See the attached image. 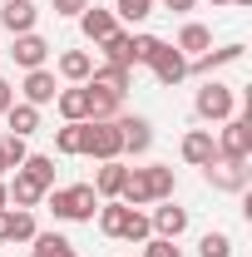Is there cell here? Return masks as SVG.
Returning a JSON list of instances; mask_svg holds the SVG:
<instances>
[{"instance_id": "obj_39", "label": "cell", "mask_w": 252, "mask_h": 257, "mask_svg": "<svg viewBox=\"0 0 252 257\" xmlns=\"http://www.w3.org/2000/svg\"><path fill=\"white\" fill-rule=\"evenodd\" d=\"M5 223H10V208H0V242H5Z\"/></svg>"}, {"instance_id": "obj_26", "label": "cell", "mask_w": 252, "mask_h": 257, "mask_svg": "<svg viewBox=\"0 0 252 257\" xmlns=\"http://www.w3.org/2000/svg\"><path fill=\"white\" fill-rule=\"evenodd\" d=\"M30 242H35V247H30L35 257H79V252H74V242L60 237V232H35Z\"/></svg>"}, {"instance_id": "obj_10", "label": "cell", "mask_w": 252, "mask_h": 257, "mask_svg": "<svg viewBox=\"0 0 252 257\" xmlns=\"http://www.w3.org/2000/svg\"><path fill=\"white\" fill-rule=\"evenodd\" d=\"M84 84H89V89H104V94H119V99H124L129 89H134V74H129V69H119V64H94Z\"/></svg>"}, {"instance_id": "obj_14", "label": "cell", "mask_w": 252, "mask_h": 257, "mask_svg": "<svg viewBox=\"0 0 252 257\" xmlns=\"http://www.w3.org/2000/svg\"><path fill=\"white\" fill-rule=\"evenodd\" d=\"M242 60V45H222V50H203L198 60H188V74H203V79H213L218 69H227V64Z\"/></svg>"}, {"instance_id": "obj_17", "label": "cell", "mask_w": 252, "mask_h": 257, "mask_svg": "<svg viewBox=\"0 0 252 257\" xmlns=\"http://www.w3.org/2000/svg\"><path fill=\"white\" fill-rule=\"evenodd\" d=\"M5 193H10V203H15V208H40V203H45V188H40V183H35L30 173H20V168H15V178H10V183H5Z\"/></svg>"}, {"instance_id": "obj_31", "label": "cell", "mask_w": 252, "mask_h": 257, "mask_svg": "<svg viewBox=\"0 0 252 257\" xmlns=\"http://www.w3.org/2000/svg\"><path fill=\"white\" fill-rule=\"evenodd\" d=\"M158 50H163V40H158V35H134V40H129V55H134V64H149Z\"/></svg>"}, {"instance_id": "obj_23", "label": "cell", "mask_w": 252, "mask_h": 257, "mask_svg": "<svg viewBox=\"0 0 252 257\" xmlns=\"http://www.w3.org/2000/svg\"><path fill=\"white\" fill-rule=\"evenodd\" d=\"M129 40H134V30H114L109 40H99V50H104V64H119V69H134V55H129Z\"/></svg>"}, {"instance_id": "obj_4", "label": "cell", "mask_w": 252, "mask_h": 257, "mask_svg": "<svg viewBox=\"0 0 252 257\" xmlns=\"http://www.w3.org/2000/svg\"><path fill=\"white\" fill-rule=\"evenodd\" d=\"M218 159H252V114H232L222 119V128L213 134Z\"/></svg>"}, {"instance_id": "obj_2", "label": "cell", "mask_w": 252, "mask_h": 257, "mask_svg": "<svg viewBox=\"0 0 252 257\" xmlns=\"http://www.w3.org/2000/svg\"><path fill=\"white\" fill-rule=\"evenodd\" d=\"M84 154L99 163L119 159L124 154V134H119V119H84Z\"/></svg>"}, {"instance_id": "obj_6", "label": "cell", "mask_w": 252, "mask_h": 257, "mask_svg": "<svg viewBox=\"0 0 252 257\" xmlns=\"http://www.w3.org/2000/svg\"><path fill=\"white\" fill-rule=\"evenodd\" d=\"M149 69H154V79L163 84V89H173V84H183V79H188V55H183V50H173V45L163 40V50L149 60Z\"/></svg>"}, {"instance_id": "obj_9", "label": "cell", "mask_w": 252, "mask_h": 257, "mask_svg": "<svg viewBox=\"0 0 252 257\" xmlns=\"http://www.w3.org/2000/svg\"><path fill=\"white\" fill-rule=\"evenodd\" d=\"M178 154H183V163H193V168L213 163V159H218V144H213V128H188V134H183V144H178Z\"/></svg>"}, {"instance_id": "obj_7", "label": "cell", "mask_w": 252, "mask_h": 257, "mask_svg": "<svg viewBox=\"0 0 252 257\" xmlns=\"http://www.w3.org/2000/svg\"><path fill=\"white\" fill-rule=\"evenodd\" d=\"M149 227H154V237H168V242H178L183 232H188V208H178V203H158L154 213H149Z\"/></svg>"}, {"instance_id": "obj_22", "label": "cell", "mask_w": 252, "mask_h": 257, "mask_svg": "<svg viewBox=\"0 0 252 257\" xmlns=\"http://www.w3.org/2000/svg\"><path fill=\"white\" fill-rule=\"evenodd\" d=\"M173 50H183V55L198 60L203 50H213V30H208V25H198V20H188V25L178 30V45H173Z\"/></svg>"}, {"instance_id": "obj_11", "label": "cell", "mask_w": 252, "mask_h": 257, "mask_svg": "<svg viewBox=\"0 0 252 257\" xmlns=\"http://www.w3.org/2000/svg\"><path fill=\"white\" fill-rule=\"evenodd\" d=\"M20 94H25V104L45 109V104H55L60 84H55V74H50V69H25V84H20Z\"/></svg>"}, {"instance_id": "obj_13", "label": "cell", "mask_w": 252, "mask_h": 257, "mask_svg": "<svg viewBox=\"0 0 252 257\" xmlns=\"http://www.w3.org/2000/svg\"><path fill=\"white\" fill-rule=\"evenodd\" d=\"M10 55H15V64H20V69H45V60H50V40H45V35H15V50H10Z\"/></svg>"}, {"instance_id": "obj_36", "label": "cell", "mask_w": 252, "mask_h": 257, "mask_svg": "<svg viewBox=\"0 0 252 257\" xmlns=\"http://www.w3.org/2000/svg\"><path fill=\"white\" fill-rule=\"evenodd\" d=\"M50 10L64 20H79V10H89V0H50Z\"/></svg>"}, {"instance_id": "obj_28", "label": "cell", "mask_w": 252, "mask_h": 257, "mask_svg": "<svg viewBox=\"0 0 252 257\" xmlns=\"http://www.w3.org/2000/svg\"><path fill=\"white\" fill-rule=\"evenodd\" d=\"M35 232H40V227H35V213L30 208H15L10 223H5V242H30Z\"/></svg>"}, {"instance_id": "obj_20", "label": "cell", "mask_w": 252, "mask_h": 257, "mask_svg": "<svg viewBox=\"0 0 252 257\" xmlns=\"http://www.w3.org/2000/svg\"><path fill=\"white\" fill-rule=\"evenodd\" d=\"M119 203H124V208H149V203H154V193H149V178H144V168H129V173H124Z\"/></svg>"}, {"instance_id": "obj_8", "label": "cell", "mask_w": 252, "mask_h": 257, "mask_svg": "<svg viewBox=\"0 0 252 257\" xmlns=\"http://www.w3.org/2000/svg\"><path fill=\"white\" fill-rule=\"evenodd\" d=\"M119 134H124V154H149L154 149V124L144 114H119Z\"/></svg>"}, {"instance_id": "obj_40", "label": "cell", "mask_w": 252, "mask_h": 257, "mask_svg": "<svg viewBox=\"0 0 252 257\" xmlns=\"http://www.w3.org/2000/svg\"><path fill=\"white\" fill-rule=\"evenodd\" d=\"M0 208H10V193H5V178H0Z\"/></svg>"}, {"instance_id": "obj_25", "label": "cell", "mask_w": 252, "mask_h": 257, "mask_svg": "<svg viewBox=\"0 0 252 257\" xmlns=\"http://www.w3.org/2000/svg\"><path fill=\"white\" fill-rule=\"evenodd\" d=\"M144 178H149V193H154V203L173 198V188H178V178H173V168H168V163H149V168H144Z\"/></svg>"}, {"instance_id": "obj_38", "label": "cell", "mask_w": 252, "mask_h": 257, "mask_svg": "<svg viewBox=\"0 0 252 257\" xmlns=\"http://www.w3.org/2000/svg\"><path fill=\"white\" fill-rule=\"evenodd\" d=\"M198 0H163V10H173V15H188Z\"/></svg>"}, {"instance_id": "obj_30", "label": "cell", "mask_w": 252, "mask_h": 257, "mask_svg": "<svg viewBox=\"0 0 252 257\" xmlns=\"http://www.w3.org/2000/svg\"><path fill=\"white\" fill-rule=\"evenodd\" d=\"M154 5H158V0H114V15L129 20V25H139V20H149V15H154Z\"/></svg>"}, {"instance_id": "obj_29", "label": "cell", "mask_w": 252, "mask_h": 257, "mask_svg": "<svg viewBox=\"0 0 252 257\" xmlns=\"http://www.w3.org/2000/svg\"><path fill=\"white\" fill-rule=\"evenodd\" d=\"M55 149H60L64 159H79V154H84V124H64V128H55Z\"/></svg>"}, {"instance_id": "obj_27", "label": "cell", "mask_w": 252, "mask_h": 257, "mask_svg": "<svg viewBox=\"0 0 252 257\" xmlns=\"http://www.w3.org/2000/svg\"><path fill=\"white\" fill-rule=\"evenodd\" d=\"M20 173H30V178H35V183H40L45 193L55 188V159H50V154H25Z\"/></svg>"}, {"instance_id": "obj_43", "label": "cell", "mask_w": 252, "mask_h": 257, "mask_svg": "<svg viewBox=\"0 0 252 257\" xmlns=\"http://www.w3.org/2000/svg\"><path fill=\"white\" fill-rule=\"evenodd\" d=\"M208 5H232V0H208Z\"/></svg>"}, {"instance_id": "obj_12", "label": "cell", "mask_w": 252, "mask_h": 257, "mask_svg": "<svg viewBox=\"0 0 252 257\" xmlns=\"http://www.w3.org/2000/svg\"><path fill=\"white\" fill-rule=\"evenodd\" d=\"M55 109H60L64 124H84L89 119V84H69L55 94Z\"/></svg>"}, {"instance_id": "obj_34", "label": "cell", "mask_w": 252, "mask_h": 257, "mask_svg": "<svg viewBox=\"0 0 252 257\" xmlns=\"http://www.w3.org/2000/svg\"><path fill=\"white\" fill-rule=\"evenodd\" d=\"M0 149H5V163H10V168H20L25 154H30V144H25L20 134H5V139H0Z\"/></svg>"}, {"instance_id": "obj_1", "label": "cell", "mask_w": 252, "mask_h": 257, "mask_svg": "<svg viewBox=\"0 0 252 257\" xmlns=\"http://www.w3.org/2000/svg\"><path fill=\"white\" fill-rule=\"evenodd\" d=\"M45 203H50V213H55L60 223H94V213H99V193L89 188V183L50 188V193H45Z\"/></svg>"}, {"instance_id": "obj_19", "label": "cell", "mask_w": 252, "mask_h": 257, "mask_svg": "<svg viewBox=\"0 0 252 257\" xmlns=\"http://www.w3.org/2000/svg\"><path fill=\"white\" fill-rule=\"evenodd\" d=\"M124 163L119 159H109V163H99V173H94V183H89V188L99 193V203H104V198H119V188H124Z\"/></svg>"}, {"instance_id": "obj_5", "label": "cell", "mask_w": 252, "mask_h": 257, "mask_svg": "<svg viewBox=\"0 0 252 257\" xmlns=\"http://www.w3.org/2000/svg\"><path fill=\"white\" fill-rule=\"evenodd\" d=\"M247 178H252L247 159H213V163H203V183H208L213 193H247Z\"/></svg>"}, {"instance_id": "obj_35", "label": "cell", "mask_w": 252, "mask_h": 257, "mask_svg": "<svg viewBox=\"0 0 252 257\" xmlns=\"http://www.w3.org/2000/svg\"><path fill=\"white\" fill-rule=\"evenodd\" d=\"M144 257H183V247L168 242V237H149V242H144Z\"/></svg>"}, {"instance_id": "obj_44", "label": "cell", "mask_w": 252, "mask_h": 257, "mask_svg": "<svg viewBox=\"0 0 252 257\" xmlns=\"http://www.w3.org/2000/svg\"><path fill=\"white\" fill-rule=\"evenodd\" d=\"M0 55H5V50H0Z\"/></svg>"}, {"instance_id": "obj_41", "label": "cell", "mask_w": 252, "mask_h": 257, "mask_svg": "<svg viewBox=\"0 0 252 257\" xmlns=\"http://www.w3.org/2000/svg\"><path fill=\"white\" fill-rule=\"evenodd\" d=\"M5 173H10V163H5V149H0V178H5Z\"/></svg>"}, {"instance_id": "obj_3", "label": "cell", "mask_w": 252, "mask_h": 257, "mask_svg": "<svg viewBox=\"0 0 252 257\" xmlns=\"http://www.w3.org/2000/svg\"><path fill=\"white\" fill-rule=\"evenodd\" d=\"M193 109H198V119L222 124V119L237 114V94H232L222 79H203V89H198V99H193Z\"/></svg>"}, {"instance_id": "obj_15", "label": "cell", "mask_w": 252, "mask_h": 257, "mask_svg": "<svg viewBox=\"0 0 252 257\" xmlns=\"http://www.w3.org/2000/svg\"><path fill=\"white\" fill-rule=\"evenodd\" d=\"M35 20H40L35 0H5V5H0V25H5L10 35H30Z\"/></svg>"}, {"instance_id": "obj_21", "label": "cell", "mask_w": 252, "mask_h": 257, "mask_svg": "<svg viewBox=\"0 0 252 257\" xmlns=\"http://www.w3.org/2000/svg\"><path fill=\"white\" fill-rule=\"evenodd\" d=\"M5 119H10V134H20V139L40 134V109H35V104H25V99H15V104L5 109Z\"/></svg>"}, {"instance_id": "obj_42", "label": "cell", "mask_w": 252, "mask_h": 257, "mask_svg": "<svg viewBox=\"0 0 252 257\" xmlns=\"http://www.w3.org/2000/svg\"><path fill=\"white\" fill-rule=\"evenodd\" d=\"M232 5H237V10H247V5H252V0H232Z\"/></svg>"}, {"instance_id": "obj_45", "label": "cell", "mask_w": 252, "mask_h": 257, "mask_svg": "<svg viewBox=\"0 0 252 257\" xmlns=\"http://www.w3.org/2000/svg\"><path fill=\"white\" fill-rule=\"evenodd\" d=\"M30 257H35V252H30Z\"/></svg>"}, {"instance_id": "obj_16", "label": "cell", "mask_w": 252, "mask_h": 257, "mask_svg": "<svg viewBox=\"0 0 252 257\" xmlns=\"http://www.w3.org/2000/svg\"><path fill=\"white\" fill-rule=\"evenodd\" d=\"M79 30H84V40H109V35L119 30V15L114 10H104V5H89V10H79Z\"/></svg>"}, {"instance_id": "obj_37", "label": "cell", "mask_w": 252, "mask_h": 257, "mask_svg": "<svg viewBox=\"0 0 252 257\" xmlns=\"http://www.w3.org/2000/svg\"><path fill=\"white\" fill-rule=\"evenodd\" d=\"M10 104H15V84H10V79H5V74H0V114H5V109H10Z\"/></svg>"}, {"instance_id": "obj_18", "label": "cell", "mask_w": 252, "mask_h": 257, "mask_svg": "<svg viewBox=\"0 0 252 257\" xmlns=\"http://www.w3.org/2000/svg\"><path fill=\"white\" fill-rule=\"evenodd\" d=\"M129 218H134V208H124L119 198H104V203H99V232H104V237H124Z\"/></svg>"}, {"instance_id": "obj_32", "label": "cell", "mask_w": 252, "mask_h": 257, "mask_svg": "<svg viewBox=\"0 0 252 257\" xmlns=\"http://www.w3.org/2000/svg\"><path fill=\"white\" fill-rule=\"evenodd\" d=\"M198 257H232V237H227V232H203Z\"/></svg>"}, {"instance_id": "obj_24", "label": "cell", "mask_w": 252, "mask_h": 257, "mask_svg": "<svg viewBox=\"0 0 252 257\" xmlns=\"http://www.w3.org/2000/svg\"><path fill=\"white\" fill-rule=\"evenodd\" d=\"M89 69H94L89 50H64V55H60V79H69V84H84Z\"/></svg>"}, {"instance_id": "obj_33", "label": "cell", "mask_w": 252, "mask_h": 257, "mask_svg": "<svg viewBox=\"0 0 252 257\" xmlns=\"http://www.w3.org/2000/svg\"><path fill=\"white\" fill-rule=\"evenodd\" d=\"M149 237H154V227H149V213H139V208H134V218H129V227H124V242H139V247H144Z\"/></svg>"}]
</instances>
